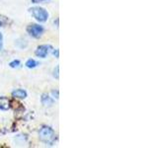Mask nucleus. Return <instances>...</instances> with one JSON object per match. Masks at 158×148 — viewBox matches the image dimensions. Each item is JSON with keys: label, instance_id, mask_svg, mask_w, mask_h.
Masks as SVG:
<instances>
[{"label": "nucleus", "instance_id": "nucleus-1", "mask_svg": "<svg viewBox=\"0 0 158 148\" xmlns=\"http://www.w3.org/2000/svg\"><path fill=\"white\" fill-rule=\"evenodd\" d=\"M56 131L49 125H42L41 128L39 130V139L42 141L46 145H51L52 146L56 142Z\"/></svg>", "mask_w": 158, "mask_h": 148}, {"label": "nucleus", "instance_id": "nucleus-2", "mask_svg": "<svg viewBox=\"0 0 158 148\" xmlns=\"http://www.w3.org/2000/svg\"><path fill=\"white\" fill-rule=\"evenodd\" d=\"M30 13L33 16V18L39 23H44L48 21L49 17V14L46 9L40 6H35L29 9Z\"/></svg>", "mask_w": 158, "mask_h": 148}, {"label": "nucleus", "instance_id": "nucleus-3", "mask_svg": "<svg viewBox=\"0 0 158 148\" xmlns=\"http://www.w3.org/2000/svg\"><path fill=\"white\" fill-rule=\"evenodd\" d=\"M26 31L30 37L34 39H40L44 34V27L41 24H30Z\"/></svg>", "mask_w": 158, "mask_h": 148}, {"label": "nucleus", "instance_id": "nucleus-4", "mask_svg": "<svg viewBox=\"0 0 158 148\" xmlns=\"http://www.w3.org/2000/svg\"><path fill=\"white\" fill-rule=\"evenodd\" d=\"M52 48L53 47L51 44H46V43L40 44L36 48V51H35V54H36V56L39 58H47V56L52 52Z\"/></svg>", "mask_w": 158, "mask_h": 148}, {"label": "nucleus", "instance_id": "nucleus-5", "mask_svg": "<svg viewBox=\"0 0 158 148\" xmlns=\"http://www.w3.org/2000/svg\"><path fill=\"white\" fill-rule=\"evenodd\" d=\"M41 103L44 107L51 108L54 105V99L48 93H43L41 96Z\"/></svg>", "mask_w": 158, "mask_h": 148}, {"label": "nucleus", "instance_id": "nucleus-6", "mask_svg": "<svg viewBox=\"0 0 158 148\" xmlns=\"http://www.w3.org/2000/svg\"><path fill=\"white\" fill-rule=\"evenodd\" d=\"M11 95L13 98L15 99H19V100H24L28 97V93L26 90H24L22 88H18V89H15V90L12 91Z\"/></svg>", "mask_w": 158, "mask_h": 148}, {"label": "nucleus", "instance_id": "nucleus-7", "mask_svg": "<svg viewBox=\"0 0 158 148\" xmlns=\"http://www.w3.org/2000/svg\"><path fill=\"white\" fill-rule=\"evenodd\" d=\"M10 101L6 97H0V110L1 111H8L10 109Z\"/></svg>", "mask_w": 158, "mask_h": 148}, {"label": "nucleus", "instance_id": "nucleus-8", "mask_svg": "<svg viewBox=\"0 0 158 148\" xmlns=\"http://www.w3.org/2000/svg\"><path fill=\"white\" fill-rule=\"evenodd\" d=\"M39 62L36 60V59H34V58H29L28 60L26 61V63H25V66H26L27 68L29 69H34V68H36L39 66Z\"/></svg>", "mask_w": 158, "mask_h": 148}, {"label": "nucleus", "instance_id": "nucleus-9", "mask_svg": "<svg viewBox=\"0 0 158 148\" xmlns=\"http://www.w3.org/2000/svg\"><path fill=\"white\" fill-rule=\"evenodd\" d=\"M9 66L11 68H20L22 66V63L19 59H13L12 61L9 62Z\"/></svg>", "mask_w": 158, "mask_h": 148}, {"label": "nucleus", "instance_id": "nucleus-10", "mask_svg": "<svg viewBox=\"0 0 158 148\" xmlns=\"http://www.w3.org/2000/svg\"><path fill=\"white\" fill-rule=\"evenodd\" d=\"M52 76H53L54 78L58 79V77H59V66H58V65H56V67L53 68V71H52Z\"/></svg>", "mask_w": 158, "mask_h": 148}, {"label": "nucleus", "instance_id": "nucleus-11", "mask_svg": "<svg viewBox=\"0 0 158 148\" xmlns=\"http://www.w3.org/2000/svg\"><path fill=\"white\" fill-rule=\"evenodd\" d=\"M52 97L53 99H56V100L59 98V92L57 89H53V90H52Z\"/></svg>", "mask_w": 158, "mask_h": 148}, {"label": "nucleus", "instance_id": "nucleus-12", "mask_svg": "<svg viewBox=\"0 0 158 148\" xmlns=\"http://www.w3.org/2000/svg\"><path fill=\"white\" fill-rule=\"evenodd\" d=\"M3 48V35L0 32V51H2Z\"/></svg>", "mask_w": 158, "mask_h": 148}, {"label": "nucleus", "instance_id": "nucleus-13", "mask_svg": "<svg viewBox=\"0 0 158 148\" xmlns=\"http://www.w3.org/2000/svg\"><path fill=\"white\" fill-rule=\"evenodd\" d=\"M52 54H53L54 56H56V58H58V56H59V51H58V49H54V48H52Z\"/></svg>", "mask_w": 158, "mask_h": 148}, {"label": "nucleus", "instance_id": "nucleus-14", "mask_svg": "<svg viewBox=\"0 0 158 148\" xmlns=\"http://www.w3.org/2000/svg\"><path fill=\"white\" fill-rule=\"evenodd\" d=\"M31 1L34 4H38V3H42L44 1H48V0H31Z\"/></svg>", "mask_w": 158, "mask_h": 148}, {"label": "nucleus", "instance_id": "nucleus-15", "mask_svg": "<svg viewBox=\"0 0 158 148\" xmlns=\"http://www.w3.org/2000/svg\"><path fill=\"white\" fill-rule=\"evenodd\" d=\"M3 26V22L1 21V20H0V27H2Z\"/></svg>", "mask_w": 158, "mask_h": 148}]
</instances>
